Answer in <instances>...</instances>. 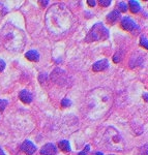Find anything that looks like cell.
Returning <instances> with one entry per match:
<instances>
[{
	"instance_id": "obj_12",
	"label": "cell",
	"mask_w": 148,
	"mask_h": 155,
	"mask_svg": "<svg viewBox=\"0 0 148 155\" xmlns=\"http://www.w3.org/2000/svg\"><path fill=\"white\" fill-rule=\"evenodd\" d=\"M25 57H26L27 59L30 60V61H39V54L37 51H34V50H32V51H28L26 54H25Z\"/></svg>"
},
{
	"instance_id": "obj_30",
	"label": "cell",
	"mask_w": 148,
	"mask_h": 155,
	"mask_svg": "<svg viewBox=\"0 0 148 155\" xmlns=\"http://www.w3.org/2000/svg\"><path fill=\"white\" fill-rule=\"evenodd\" d=\"M110 155H113V154H110Z\"/></svg>"
},
{
	"instance_id": "obj_8",
	"label": "cell",
	"mask_w": 148,
	"mask_h": 155,
	"mask_svg": "<svg viewBox=\"0 0 148 155\" xmlns=\"http://www.w3.org/2000/svg\"><path fill=\"white\" fill-rule=\"evenodd\" d=\"M56 153H57V148L52 143L46 144L41 150L42 155H56Z\"/></svg>"
},
{
	"instance_id": "obj_9",
	"label": "cell",
	"mask_w": 148,
	"mask_h": 155,
	"mask_svg": "<svg viewBox=\"0 0 148 155\" xmlns=\"http://www.w3.org/2000/svg\"><path fill=\"white\" fill-rule=\"evenodd\" d=\"M108 66H109L108 60L103 59V60H99V61L95 62L93 64V66H92V69H93L94 71H105V69H107Z\"/></svg>"
},
{
	"instance_id": "obj_10",
	"label": "cell",
	"mask_w": 148,
	"mask_h": 155,
	"mask_svg": "<svg viewBox=\"0 0 148 155\" xmlns=\"http://www.w3.org/2000/svg\"><path fill=\"white\" fill-rule=\"evenodd\" d=\"M19 97L21 99V101L24 102V104H30L32 101V98H33L32 94L30 93L28 90H22L19 93Z\"/></svg>"
},
{
	"instance_id": "obj_14",
	"label": "cell",
	"mask_w": 148,
	"mask_h": 155,
	"mask_svg": "<svg viewBox=\"0 0 148 155\" xmlns=\"http://www.w3.org/2000/svg\"><path fill=\"white\" fill-rule=\"evenodd\" d=\"M58 145H59L60 149H61L62 151H64V152L71 151V146H69V141H66V140H62V141H60Z\"/></svg>"
},
{
	"instance_id": "obj_20",
	"label": "cell",
	"mask_w": 148,
	"mask_h": 155,
	"mask_svg": "<svg viewBox=\"0 0 148 155\" xmlns=\"http://www.w3.org/2000/svg\"><path fill=\"white\" fill-rule=\"evenodd\" d=\"M113 60H114L115 63H118V62H120V60H121V54L120 53H117L114 55V58H113Z\"/></svg>"
},
{
	"instance_id": "obj_19",
	"label": "cell",
	"mask_w": 148,
	"mask_h": 155,
	"mask_svg": "<svg viewBox=\"0 0 148 155\" xmlns=\"http://www.w3.org/2000/svg\"><path fill=\"white\" fill-rule=\"evenodd\" d=\"M61 104H62V107H66L71 106V104H72V101H69V98H63V99H62V101H61Z\"/></svg>"
},
{
	"instance_id": "obj_16",
	"label": "cell",
	"mask_w": 148,
	"mask_h": 155,
	"mask_svg": "<svg viewBox=\"0 0 148 155\" xmlns=\"http://www.w3.org/2000/svg\"><path fill=\"white\" fill-rule=\"evenodd\" d=\"M140 45H141L143 48L148 50V39L145 36H141V39H140Z\"/></svg>"
},
{
	"instance_id": "obj_27",
	"label": "cell",
	"mask_w": 148,
	"mask_h": 155,
	"mask_svg": "<svg viewBox=\"0 0 148 155\" xmlns=\"http://www.w3.org/2000/svg\"><path fill=\"white\" fill-rule=\"evenodd\" d=\"M48 3H49V1H41V4L42 5H48Z\"/></svg>"
},
{
	"instance_id": "obj_11",
	"label": "cell",
	"mask_w": 148,
	"mask_h": 155,
	"mask_svg": "<svg viewBox=\"0 0 148 155\" xmlns=\"http://www.w3.org/2000/svg\"><path fill=\"white\" fill-rule=\"evenodd\" d=\"M119 17H120V12L118 11H113L112 12H110V14L108 15L107 20H108V22H110L111 24H114L118 21Z\"/></svg>"
},
{
	"instance_id": "obj_7",
	"label": "cell",
	"mask_w": 148,
	"mask_h": 155,
	"mask_svg": "<svg viewBox=\"0 0 148 155\" xmlns=\"http://www.w3.org/2000/svg\"><path fill=\"white\" fill-rule=\"evenodd\" d=\"M21 150L24 152V153H26L27 155H32L36 151V147L32 142L26 140V141L21 145Z\"/></svg>"
},
{
	"instance_id": "obj_22",
	"label": "cell",
	"mask_w": 148,
	"mask_h": 155,
	"mask_svg": "<svg viewBox=\"0 0 148 155\" xmlns=\"http://www.w3.org/2000/svg\"><path fill=\"white\" fill-rule=\"evenodd\" d=\"M99 3L101 4L102 6L107 7V6H109L110 4H111V1H105V0H101V1H99Z\"/></svg>"
},
{
	"instance_id": "obj_23",
	"label": "cell",
	"mask_w": 148,
	"mask_h": 155,
	"mask_svg": "<svg viewBox=\"0 0 148 155\" xmlns=\"http://www.w3.org/2000/svg\"><path fill=\"white\" fill-rule=\"evenodd\" d=\"M5 68V62L3 61L2 59H0V72H2Z\"/></svg>"
},
{
	"instance_id": "obj_24",
	"label": "cell",
	"mask_w": 148,
	"mask_h": 155,
	"mask_svg": "<svg viewBox=\"0 0 148 155\" xmlns=\"http://www.w3.org/2000/svg\"><path fill=\"white\" fill-rule=\"evenodd\" d=\"M3 9H4V7H3V5H2V3H1V2H0V12H1L2 14H6V12H4Z\"/></svg>"
},
{
	"instance_id": "obj_6",
	"label": "cell",
	"mask_w": 148,
	"mask_h": 155,
	"mask_svg": "<svg viewBox=\"0 0 148 155\" xmlns=\"http://www.w3.org/2000/svg\"><path fill=\"white\" fill-rule=\"evenodd\" d=\"M121 26L124 30H127V31H134L135 29L138 28L136 22H135L134 20H132L130 18H129V17H125V18L122 19Z\"/></svg>"
},
{
	"instance_id": "obj_3",
	"label": "cell",
	"mask_w": 148,
	"mask_h": 155,
	"mask_svg": "<svg viewBox=\"0 0 148 155\" xmlns=\"http://www.w3.org/2000/svg\"><path fill=\"white\" fill-rule=\"evenodd\" d=\"M113 104V93L111 89H99L94 92L91 101V109L99 113V117L103 116L111 109Z\"/></svg>"
},
{
	"instance_id": "obj_4",
	"label": "cell",
	"mask_w": 148,
	"mask_h": 155,
	"mask_svg": "<svg viewBox=\"0 0 148 155\" xmlns=\"http://www.w3.org/2000/svg\"><path fill=\"white\" fill-rule=\"evenodd\" d=\"M104 142L107 148L113 151H123L124 141L121 134L114 127H109L104 134Z\"/></svg>"
},
{
	"instance_id": "obj_13",
	"label": "cell",
	"mask_w": 148,
	"mask_h": 155,
	"mask_svg": "<svg viewBox=\"0 0 148 155\" xmlns=\"http://www.w3.org/2000/svg\"><path fill=\"white\" fill-rule=\"evenodd\" d=\"M129 6H130V11H132V12H134V14H136V12H138L140 9H141V6H140L139 2L134 1V0L129 1Z\"/></svg>"
},
{
	"instance_id": "obj_18",
	"label": "cell",
	"mask_w": 148,
	"mask_h": 155,
	"mask_svg": "<svg viewBox=\"0 0 148 155\" xmlns=\"http://www.w3.org/2000/svg\"><path fill=\"white\" fill-rule=\"evenodd\" d=\"M7 104H8V101H5V99H0V112H3Z\"/></svg>"
},
{
	"instance_id": "obj_25",
	"label": "cell",
	"mask_w": 148,
	"mask_h": 155,
	"mask_svg": "<svg viewBox=\"0 0 148 155\" xmlns=\"http://www.w3.org/2000/svg\"><path fill=\"white\" fill-rule=\"evenodd\" d=\"M87 3H88L90 6H94L96 2H95V1H87Z\"/></svg>"
},
{
	"instance_id": "obj_29",
	"label": "cell",
	"mask_w": 148,
	"mask_h": 155,
	"mask_svg": "<svg viewBox=\"0 0 148 155\" xmlns=\"http://www.w3.org/2000/svg\"><path fill=\"white\" fill-rule=\"evenodd\" d=\"M94 155H104V154H103L102 152H96V153H95Z\"/></svg>"
},
{
	"instance_id": "obj_26",
	"label": "cell",
	"mask_w": 148,
	"mask_h": 155,
	"mask_svg": "<svg viewBox=\"0 0 148 155\" xmlns=\"http://www.w3.org/2000/svg\"><path fill=\"white\" fill-rule=\"evenodd\" d=\"M143 98L145 99L146 101H148V94L147 93H145V94H143Z\"/></svg>"
},
{
	"instance_id": "obj_28",
	"label": "cell",
	"mask_w": 148,
	"mask_h": 155,
	"mask_svg": "<svg viewBox=\"0 0 148 155\" xmlns=\"http://www.w3.org/2000/svg\"><path fill=\"white\" fill-rule=\"evenodd\" d=\"M0 155H5V154H4V152H3V150H2L1 148H0Z\"/></svg>"
},
{
	"instance_id": "obj_2",
	"label": "cell",
	"mask_w": 148,
	"mask_h": 155,
	"mask_svg": "<svg viewBox=\"0 0 148 155\" xmlns=\"http://www.w3.org/2000/svg\"><path fill=\"white\" fill-rule=\"evenodd\" d=\"M3 44L7 50L12 51H21L24 46V35L22 31L14 26L12 24H7L2 29Z\"/></svg>"
},
{
	"instance_id": "obj_21",
	"label": "cell",
	"mask_w": 148,
	"mask_h": 155,
	"mask_svg": "<svg viewBox=\"0 0 148 155\" xmlns=\"http://www.w3.org/2000/svg\"><path fill=\"white\" fill-rule=\"evenodd\" d=\"M89 150H90V146H89V145H87L86 148H85L82 152H80V153L78 154V155H87V153L89 152Z\"/></svg>"
},
{
	"instance_id": "obj_1",
	"label": "cell",
	"mask_w": 148,
	"mask_h": 155,
	"mask_svg": "<svg viewBox=\"0 0 148 155\" xmlns=\"http://www.w3.org/2000/svg\"><path fill=\"white\" fill-rule=\"evenodd\" d=\"M46 23L51 32L62 33L72 25V14L63 5H55L47 12Z\"/></svg>"
},
{
	"instance_id": "obj_15",
	"label": "cell",
	"mask_w": 148,
	"mask_h": 155,
	"mask_svg": "<svg viewBox=\"0 0 148 155\" xmlns=\"http://www.w3.org/2000/svg\"><path fill=\"white\" fill-rule=\"evenodd\" d=\"M118 9H119V12H125L127 11V4L125 2H119L118 3Z\"/></svg>"
},
{
	"instance_id": "obj_17",
	"label": "cell",
	"mask_w": 148,
	"mask_h": 155,
	"mask_svg": "<svg viewBox=\"0 0 148 155\" xmlns=\"http://www.w3.org/2000/svg\"><path fill=\"white\" fill-rule=\"evenodd\" d=\"M139 154L140 155H148V145H144V146L140 148Z\"/></svg>"
},
{
	"instance_id": "obj_5",
	"label": "cell",
	"mask_w": 148,
	"mask_h": 155,
	"mask_svg": "<svg viewBox=\"0 0 148 155\" xmlns=\"http://www.w3.org/2000/svg\"><path fill=\"white\" fill-rule=\"evenodd\" d=\"M109 37V31L102 23H96L90 29L87 34L85 41H105Z\"/></svg>"
}]
</instances>
